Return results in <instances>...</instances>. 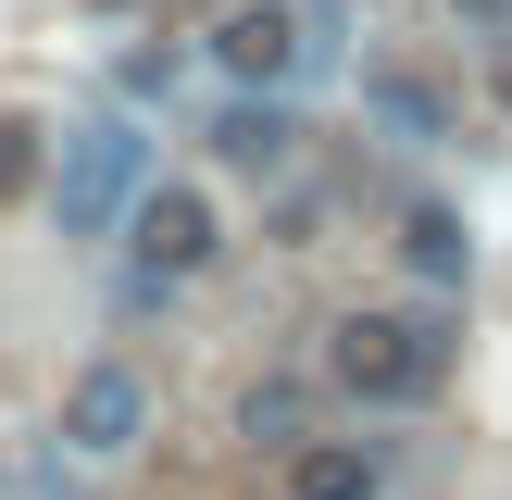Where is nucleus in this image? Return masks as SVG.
Masks as SVG:
<instances>
[{"instance_id":"nucleus-4","label":"nucleus","mask_w":512,"mask_h":500,"mask_svg":"<svg viewBox=\"0 0 512 500\" xmlns=\"http://www.w3.org/2000/svg\"><path fill=\"white\" fill-rule=\"evenodd\" d=\"M138 425H150V388L125 363H88L63 388V450H88V463H113V450H138Z\"/></svg>"},{"instance_id":"nucleus-8","label":"nucleus","mask_w":512,"mask_h":500,"mask_svg":"<svg viewBox=\"0 0 512 500\" xmlns=\"http://www.w3.org/2000/svg\"><path fill=\"white\" fill-rule=\"evenodd\" d=\"M400 250H413V275H425V288H463V275H475L463 213H438V200H413V213H400Z\"/></svg>"},{"instance_id":"nucleus-14","label":"nucleus","mask_w":512,"mask_h":500,"mask_svg":"<svg viewBox=\"0 0 512 500\" xmlns=\"http://www.w3.org/2000/svg\"><path fill=\"white\" fill-rule=\"evenodd\" d=\"M500 100H512V63H500Z\"/></svg>"},{"instance_id":"nucleus-13","label":"nucleus","mask_w":512,"mask_h":500,"mask_svg":"<svg viewBox=\"0 0 512 500\" xmlns=\"http://www.w3.org/2000/svg\"><path fill=\"white\" fill-rule=\"evenodd\" d=\"M450 13H463V25H512V0H450Z\"/></svg>"},{"instance_id":"nucleus-10","label":"nucleus","mask_w":512,"mask_h":500,"mask_svg":"<svg viewBox=\"0 0 512 500\" xmlns=\"http://www.w3.org/2000/svg\"><path fill=\"white\" fill-rule=\"evenodd\" d=\"M300 425H313V400H300L288 375H275V388H250V400H238V438H250V450H300Z\"/></svg>"},{"instance_id":"nucleus-1","label":"nucleus","mask_w":512,"mask_h":500,"mask_svg":"<svg viewBox=\"0 0 512 500\" xmlns=\"http://www.w3.org/2000/svg\"><path fill=\"white\" fill-rule=\"evenodd\" d=\"M338 388L350 400H388V413H413V400H438L450 375V313H338Z\"/></svg>"},{"instance_id":"nucleus-2","label":"nucleus","mask_w":512,"mask_h":500,"mask_svg":"<svg viewBox=\"0 0 512 500\" xmlns=\"http://www.w3.org/2000/svg\"><path fill=\"white\" fill-rule=\"evenodd\" d=\"M138 188H150V138H138L125 113H88V125L63 138V175H50V213H63V238H113Z\"/></svg>"},{"instance_id":"nucleus-9","label":"nucleus","mask_w":512,"mask_h":500,"mask_svg":"<svg viewBox=\"0 0 512 500\" xmlns=\"http://www.w3.org/2000/svg\"><path fill=\"white\" fill-rule=\"evenodd\" d=\"M363 100L400 125V138H450V100L425 88V75H400V63H375V75H363Z\"/></svg>"},{"instance_id":"nucleus-3","label":"nucleus","mask_w":512,"mask_h":500,"mask_svg":"<svg viewBox=\"0 0 512 500\" xmlns=\"http://www.w3.org/2000/svg\"><path fill=\"white\" fill-rule=\"evenodd\" d=\"M125 213H138V275H163V288H175V275H200V263L225 250V225H213V200H200V188H138Z\"/></svg>"},{"instance_id":"nucleus-11","label":"nucleus","mask_w":512,"mask_h":500,"mask_svg":"<svg viewBox=\"0 0 512 500\" xmlns=\"http://www.w3.org/2000/svg\"><path fill=\"white\" fill-rule=\"evenodd\" d=\"M25 175H38V125H25V113H0V200H13Z\"/></svg>"},{"instance_id":"nucleus-7","label":"nucleus","mask_w":512,"mask_h":500,"mask_svg":"<svg viewBox=\"0 0 512 500\" xmlns=\"http://www.w3.org/2000/svg\"><path fill=\"white\" fill-rule=\"evenodd\" d=\"M213 150H225L238 175H275V163L300 150V125H288V100H263V88H250V100H225V113H213Z\"/></svg>"},{"instance_id":"nucleus-12","label":"nucleus","mask_w":512,"mask_h":500,"mask_svg":"<svg viewBox=\"0 0 512 500\" xmlns=\"http://www.w3.org/2000/svg\"><path fill=\"white\" fill-rule=\"evenodd\" d=\"M300 63H338V0H300Z\"/></svg>"},{"instance_id":"nucleus-6","label":"nucleus","mask_w":512,"mask_h":500,"mask_svg":"<svg viewBox=\"0 0 512 500\" xmlns=\"http://www.w3.org/2000/svg\"><path fill=\"white\" fill-rule=\"evenodd\" d=\"M375 488H388V463L363 438H300L288 450V500H375Z\"/></svg>"},{"instance_id":"nucleus-5","label":"nucleus","mask_w":512,"mask_h":500,"mask_svg":"<svg viewBox=\"0 0 512 500\" xmlns=\"http://www.w3.org/2000/svg\"><path fill=\"white\" fill-rule=\"evenodd\" d=\"M213 63H225V75H250V88H263V75H300V13L238 0V13L213 25Z\"/></svg>"}]
</instances>
